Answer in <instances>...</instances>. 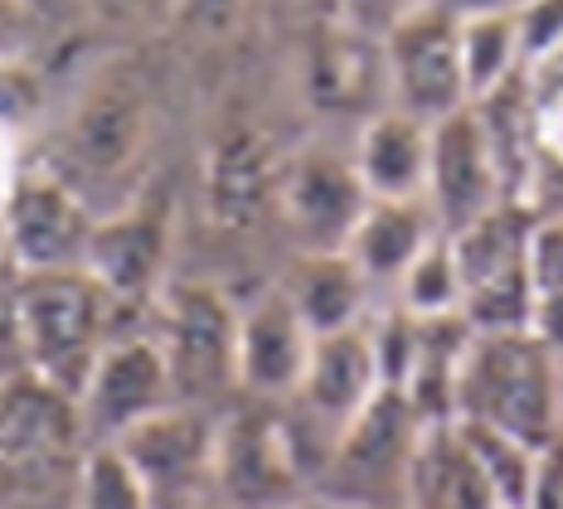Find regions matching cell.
I'll list each match as a JSON object with an SVG mask.
<instances>
[{
  "label": "cell",
  "mask_w": 563,
  "mask_h": 509,
  "mask_svg": "<svg viewBox=\"0 0 563 509\" xmlns=\"http://www.w3.org/2000/svg\"><path fill=\"white\" fill-rule=\"evenodd\" d=\"M15 277H20L15 267L0 272V345L15 340Z\"/></svg>",
  "instance_id": "cell-35"
},
{
  "label": "cell",
  "mask_w": 563,
  "mask_h": 509,
  "mask_svg": "<svg viewBox=\"0 0 563 509\" xmlns=\"http://www.w3.org/2000/svg\"><path fill=\"white\" fill-rule=\"evenodd\" d=\"M151 136V92L132 64H108L74 102L58 136L64 165H49L88 199V185H122Z\"/></svg>",
  "instance_id": "cell-3"
},
{
  "label": "cell",
  "mask_w": 563,
  "mask_h": 509,
  "mask_svg": "<svg viewBox=\"0 0 563 509\" xmlns=\"http://www.w3.org/2000/svg\"><path fill=\"white\" fill-rule=\"evenodd\" d=\"M422 199H428L442 233L466 229L472 219L506 204V185H500L496 156H490L472 102L462 112L432 122V161H428V195Z\"/></svg>",
  "instance_id": "cell-12"
},
{
  "label": "cell",
  "mask_w": 563,
  "mask_h": 509,
  "mask_svg": "<svg viewBox=\"0 0 563 509\" xmlns=\"http://www.w3.org/2000/svg\"><path fill=\"white\" fill-rule=\"evenodd\" d=\"M15 175H20L15 141H5V136H0V204H5V195H10V185H15Z\"/></svg>",
  "instance_id": "cell-36"
},
{
  "label": "cell",
  "mask_w": 563,
  "mask_h": 509,
  "mask_svg": "<svg viewBox=\"0 0 563 509\" xmlns=\"http://www.w3.org/2000/svg\"><path fill=\"white\" fill-rule=\"evenodd\" d=\"M360 44H369V34H360L355 25H345L340 40H321V49H316V68H311V88L316 98L325 102H350L360 88H365V49Z\"/></svg>",
  "instance_id": "cell-28"
},
{
  "label": "cell",
  "mask_w": 563,
  "mask_h": 509,
  "mask_svg": "<svg viewBox=\"0 0 563 509\" xmlns=\"http://www.w3.org/2000/svg\"><path fill=\"white\" fill-rule=\"evenodd\" d=\"M287 509H335V505H325V500H311V495H301L297 505H287Z\"/></svg>",
  "instance_id": "cell-38"
},
{
  "label": "cell",
  "mask_w": 563,
  "mask_h": 509,
  "mask_svg": "<svg viewBox=\"0 0 563 509\" xmlns=\"http://www.w3.org/2000/svg\"><path fill=\"white\" fill-rule=\"evenodd\" d=\"M199 509H224V505H199Z\"/></svg>",
  "instance_id": "cell-40"
},
{
  "label": "cell",
  "mask_w": 563,
  "mask_h": 509,
  "mask_svg": "<svg viewBox=\"0 0 563 509\" xmlns=\"http://www.w3.org/2000/svg\"><path fill=\"white\" fill-rule=\"evenodd\" d=\"M282 189V161L273 141L253 126H229L205 156V209L214 229L249 233L267 219Z\"/></svg>",
  "instance_id": "cell-16"
},
{
  "label": "cell",
  "mask_w": 563,
  "mask_h": 509,
  "mask_svg": "<svg viewBox=\"0 0 563 509\" xmlns=\"http://www.w3.org/2000/svg\"><path fill=\"white\" fill-rule=\"evenodd\" d=\"M379 64H384V78H389L394 108L428 126L472 102L466 98V78H462L456 10L442 5V0L413 10L389 34H379Z\"/></svg>",
  "instance_id": "cell-5"
},
{
  "label": "cell",
  "mask_w": 563,
  "mask_h": 509,
  "mask_svg": "<svg viewBox=\"0 0 563 509\" xmlns=\"http://www.w3.org/2000/svg\"><path fill=\"white\" fill-rule=\"evenodd\" d=\"M456 436H462V446L472 452L476 471L486 476L490 495L500 500V509H525V495H530V480H534V461L539 452L525 442H515L510 432L500 428H486V422H462L452 418Z\"/></svg>",
  "instance_id": "cell-24"
},
{
  "label": "cell",
  "mask_w": 563,
  "mask_h": 509,
  "mask_svg": "<svg viewBox=\"0 0 563 509\" xmlns=\"http://www.w3.org/2000/svg\"><path fill=\"white\" fill-rule=\"evenodd\" d=\"M345 25H355L360 34H389L398 20H408L422 5H438V0H335Z\"/></svg>",
  "instance_id": "cell-31"
},
{
  "label": "cell",
  "mask_w": 563,
  "mask_h": 509,
  "mask_svg": "<svg viewBox=\"0 0 563 509\" xmlns=\"http://www.w3.org/2000/svg\"><path fill=\"white\" fill-rule=\"evenodd\" d=\"M301 461L287 422L273 418L263 402L229 412L214 428V466L209 490L224 509H287L301 500Z\"/></svg>",
  "instance_id": "cell-4"
},
{
  "label": "cell",
  "mask_w": 563,
  "mask_h": 509,
  "mask_svg": "<svg viewBox=\"0 0 563 509\" xmlns=\"http://www.w3.org/2000/svg\"><path fill=\"white\" fill-rule=\"evenodd\" d=\"M74 509H151V495L132 461L117 452L112 442L88 446L78 461V485H74Z\"/></svg>",
  "instance_id": "cell-26"
},
{
  "label": "cell",
  "mask_w": 563,
  "mask_h": 509,
  "mask_svg": "<svg viewBox=\"0 0 563 509\" xmlns=\"http://www.w3.org/2000/svg\"><path fill=\"white\" fill-rule=\"evenodd\" d=\"M166 257H170V199L132 195L108 214H98L84 272L112 296V306H126L156 296Z\"/></svg>",
  "instance_id": "cell-10"
},
{
  "label": "cell",
  "mask_w": 563,
  "mask_h": 509,
  "mask_svg": "<svg viewBox=\"0 0 563 509\" xmlns=\"http://www.w3.org/2000/svg\"><path fill=\"white\" fill-rule=\"evenodd\" d=\"M34 30H40V0H0V58L30 54Z\"/></svg>",
  "instance_id": "cell-32"
},
{
  "label": "cell",
  "mask_w": 563,
  "mask_h": 509,
  "mask_svg": "<svg viewBox=\"0 0 563 509\" xmlns=\"http://www.w3.org/2000/svg\"><path fill=\"white\" fill-rule=\"evenodd\" d=\"M398 311L418 316V321H448V316H462V272H456L448 233L432 239L413 257V267L398 277Z\"/></svg>",
  "instance_id": "cell-25"
},
{
  "label": "cell",
  "mask_w": 563,
  "mask_h": 509,
  "mask_svg": "<svg viewBox=\"0 0 563 509\" xmlns=\"http://www.w3.org/2000/svg\"><path fill=\"white\" fill-rule=\"evenodd\" d=\"M311 354V330L297 316L291 296L273 287L239 311V354L233 378L253 398H291Z\"/></svg>",
  "instance_id": "cell-15"
},
{
  "label": "cell",
  "mask_w": 563,
  "mask_h": 509,
  "mask_svg": "<svg viewBox=\"0 0 563 509\" xmlns=\"http://www.w3.org/2000/svg\"><path fill=\"white\" fill-rule=\"evenodd\" d=\"M307 321L311 340L335 335V330H355L369 321V281L365 272L350 263V253H297L291 281L282 287Z\"/></svg>",
  "instance_id": "cell-20"
},
{
  "label": "cell",
  "mask_w": 563,
  "mask_h": 509,
  "mask_svg": "<svg viewBox=\"0 0 563 509\" xmlns=\"http://www.w3.org/2000/svg\"><path fill=\"white\" fill-rule=\"evenodd\" d=\"M10 267V229H5V204H0V272Z\"/></svg>",
  "instance_id": "cell-37"
},
{
  "label": "cell",
  "mask_w": 563,
  "mask_h": 509,
  "mask_svg": "<svg viewBox=\"0 0 563 509\" xmlns=\"http://www.w3.org/2000/svg\"><path fill=\"white\" fill-rule=\"evenodd\" d=\"M355 175L369 199H422L428 195L432 126L408 112H379L355 141Z\"/></svg>",
  "instance_id": "cell-18"
},
{
  "label": "cell",
  "mask_w": 563,
  "mask_h": 509,
  "mask_svg": "<svg viewBox=\"0 0 563 509\" xmlns=\"http://www.w3.org/2000/svg\"><path fill=\"white\" fill-rule=\"evenodd\" d=\"M525 267H530L534 296L563 291V214H559V219H534V233H530V253H525Z\"/></svg>",
  "instance_id": "cell-30"
},
{
  "label": "cell",
  "mask_w": 563,
  "mask_h": 509,
  "mask_svg": "<svg viewBox=\"0 0 563 509\" xmlns=\"http://www.w3.org/2000/svg\"><path fill=\"white\" fill-rule=\"evenodd\" d=\"M418 428H422V418L413 402L398 394V388H379L365 402V412L340 432L335 461L345 471H369V476L374 471H398L404 476V461L413 452Z\"/></svg>",
  "instance_id": "cell-22"
},
{
  "label": "cell",
  "mask_w": 563,
  "mask_h": 509,
  "mask_svg": "<svg viewBox=\"0 0 563 509\" xmlns=\"http://www.w3.org/2000/svg\"><path fill=\"white\" fill-rule=\"evenodd\" d=\"M456 34H462V78L472 102L490 98L496 88L525 74L515 10H466L456 15Z\"/></svg>",
  "instance_id": "cell-23"
},
{
  "label": "cell",
  "mask_w": 563,
  "mask_h": 509,
  "mask_svg": "<svg viewBox=\"0 0 563 509\" xmlns=\"http://www.w3.org/2000/svg\"><path fill=\"white\" fill-rule=\"evenodd\" d=\"M78 428L88 446L117 442L136 422L156 418L175 402L170 364L156 335H112L92 364L88 384L78 388Z\"/></svg>",
  "instance_id": "cell-8"
},
{
  "label": "cell",
  "mask_w": 563,
  "mask_h": 509,
  "mask_svg": "<svg viewBox=\"0 0 563 509\" xmlns=\"http://www.w3.org/2000/svg\"><path fill=\"white\" fill-rule=\"evenodd\" d=\"M214 428L190 402H170L156 418L136 422L126 436H117V452L132 461L151 495V509H199L214 466Z\"/></svg>",
  "instance_id": "cell-9"
},
{
  "label": "cell",
  "mask_w": 563,
  "mask_h": 509,
  "mask_svg": "<svg viewBox=\"0 0 563 509\" xmlns=\"http://www.w3.org/2000/svg\"><path fill=\"white\" fill-rule=\"evenodd\" d=\"M277 209L297 233V253H345L369 195L355 175V161L311 146L282 165Z\"/></svg>",
  "instance_id": "cell-11"
},
{
  "label": "cell",
  "mask_w": 563,
  "mask_h": 509,
  "mask_svg": "<svg viewBox=\"0 0 563 509\" xmlns=\"http://www.w3.org/2000/svg\"><path fill=\"white\" fill-rule=\"evenodd\" d=\"M530 233H534V214L525 204H496L490 214L472 219L466 229L448 233L456 272H462V296L472 287H486V281L515 277V272H530L525 267V253H530Z\"/></svg>",
  "instance_id": "cell-21"
},
{
  "label": "cell",
  "mask_w": 563,
  "mask_h": 509,
  "mask_svg": "<svg viewBox=\"0 0 563 509\" xmlns=\"http://www.w3.org/2000/svg\"><path fill=\"white\" fill-rule=\"evenodd\" d=\"M112 296L78 272H20L15 277V345L25 369L78 398L108 345Z\"/></svg>",
  "instance_id": "cell-2"
},
{
  "label": "cell",
  "mask_w": 563,
  "mask_h": 509,
  "mask_svg": "<svg viewBox=\"0 0 563 509\" xmlns=\"http://www.w3.org/2000/svg\"><path fill=\"white\" fill-rule=\"evenodd\" d=\"M161 350L170 364L175 402H195L239 388L233 378V354H239V306L224 291L205 281H180L161 296Z\"/></svg>",
  "instance_id": "cell-6"
},
{
  "label": "cell",
  "mask_w": 563,
  "mask_h": 509,
  "mask_svg": "<svg viewBox=\"0 0 563 509\" xmlns=\"http://www.w3.org/2000/svg\"><path fill=\"white\" fill-rule=\"evenodd\" d=\"M515 30H520L525 74L554 64L563 54V0H520L515 5Z\"/></svg>",
  "instance_id": "cell-29"
},
{
  "label": "cell",
  "mask_w": 563,
  "mask_h": 509,
  "mask_svg": "<svg viewBox=\"0 0 563 509\" xmlns=\"http://www.w3.org/2000/svg\"><path fill=\"white\" fill-rule=\"evenodd\" d=\"M384 388L379 378V354H374L369 321L355 330H335V335H316L307 369H301L297 398L301 408L331 432V442H340V432L365 412V402Z\"/></svg>",
  "instance_id": "cell-14"
},
{
  "label": "cell",
  "mask_w": 563,
  "mask_h": 509,
  "mask_svg": "<svg viewBox=\"0 0 563 509\" xmlns=\"http://www.w3.org/2000/svg\"><path fill=\"white\" fill-rule=\"evenodd\" d=\"M559 354L530 330L515 335H472L456 364L452 418L486 422L515 442L544 452L563 432V378Z\"/></svg>",
  "instance_id": "cell-1"
},
{
  "label": "cell",
  "mask_w": 563,
  "mask_h": 509,
  "mask_svg": "<svg viewBox=\"0 0 563 509\" xmlns=\"http://www.w3.org/2000/svg\"><path fill=\"white\" fill-rule=\"evenodd\" d=\"M78 442H84V428H78L74 398L30 369L0 378V471L5 476H40Z\"/></svg>",
  "instance_id": "cell-13"
},
{
  "label": "cell",
  "mask_w": 563,
  "mask_h": 509,
  "mask_svg": "<svg viewBox=\"0 0 563 509\" xmlns=\"http://www.w3.org/2000/svg\"><path fill=\"white\" fill-rule=\"evenodd\" d=\"M44 74L30 64V54L0 58V136L20 141L44 117Z\"/></svg>",
  "instance_id": "cell-27"
},
{
  "label": "cell",
  "mask_w": 563,
  "mask_h": 509,
  "mask_svg": "<svg viewBox=\"0 0 563 509\" xmlns=\"http://www.w3.org/2000/svg\"><path fill=\"white\" fill-rule=\"evenodd\" d=\"M335 509H374V505H335Z\"/></svg>",
  "instance_id": "cell-39"
},
{
  "label": "cell",
  "mask_w": 563,
  "mask_h": 509,
  "mask_svg": "<svg viewBox=\"0 0 563 509\" xmlns=\"http://www.w3.org/2000/svg\"><path fill=\"white\" fill-rule=\"evenodd\" d=\"M98 20L108 25H141V20H156V15H170L175 0H84Z\"/></svg>",
  "instance_id": "cell-33"
},
{
  "label": "cell",
  "mask_w": 563,
  "mask_h": 509,
  "mask_svg": "<svg viewBox=\"0 0 563 509\" xmlns=\"http://www.w3.org/2000/svg\"><path fill=\"white\" fill-rule=\"evenodd\" d=\"M404 495L408 509H500L472 452L456 436L452 418L418 428L413 452L404 461Z\"/></svg>",
  "instance_id": "cell-17"
},
{
  "label": "cell",
  "mask_w": 563,
  "mask_h": 509,
  "mask_svg": "<svg viewBox=\"0 0 563 509\" xmlns=\"http://www.w3.org/2000/svg\"><path fill=\"white\" fill-rule=\"evenodd\" d=\"M170 15L185 20V25H199V30H224L229 20L239 15V0H175Z\"/></svg>",
  "instance_id": "cell-34"
},
{
  "label": "cell",
  "mask_w": 563,
  "mask_h": 509,
  "mask_svg": "<svg viewBox=\"0 0 563 509\" xmlns=\"http://www.w3.org/2000/svg\"><path fill=\"white\" fill-rule=\"evenodd\" d=\"M98 209L49 165H20L5 195L10 267L15 272H78Z\"/></svg>",
  "instance_id": "cell-7"
},
{
  "label": "cell",
  "mask_w": 563,
  "mask_h": 509,
  "mask_svg": "<svg viewBox=\"0 0 563 509\" xmlns=\"http://www.w3.org/2000/svg\"><path fill=\"white\" fill-rule=\"evenodd\" d=\"M432 239H442L438 219H432L428 199H369V209L360 214L355 233H350L345 253L350 263L365 272V281H394L413 267V257Z\"/></svg>",
  "instance_id": "cell-19"
}]
</instances>
